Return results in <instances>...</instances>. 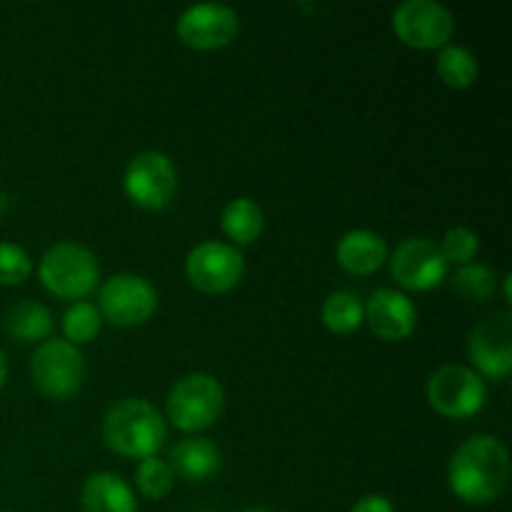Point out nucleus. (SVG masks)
Here are the masks:
<instances>
[{
    "label": "nucleus",
    "instance_id": "nucleus-26",
    "mask_svg": "<svg viewBox=\"0 0 512 512\" xmlns=\"http://www.w3.org/2000/svg\"><path fill=\"white\" fill-rule=\"evenodd\" d=\"M33 260L20 245L0 243V285H20L28 280Z\"/></svg>",
    "mask_w": 512,
    "mask_h": 512
},
{
    "label": "nucleus",
    "instance_id": "nucleus-10",
    "mask_svg": "<svg viewBox=\"0 0 512 512\" xmlns=\"http://www.w3.org/2000/svg\"><path fill=\"white\" fill-rule=\"evenodd\" d=\"M393 30L408 48L435 50L450 45L455 23L435 0H405L395 8Z\"/></svg>",
    "mask_w": 512,
    "mask_h": 512
},
{
    "label": "nucleus",
    "instance_id": "nucleus-30",
    "mask_svg": "<svg viewBox=\"0 0 512 512\" xmlns=\"http://www.w3.org/2000/svg\"><path fill=\"white\" fill-rule=\"evenodd\" d=\"M243 512H275V510H268V508H250V510H243Z\"/></svg>",
    "mask_w": 512,
    "mask_h": 512
},
{
    "label": "nucleus",
    "instance_id": "nucleus-22",
    "mask_svg": "<svg viewBox=\"0 0 512 512\" xmlns=\"http://www.w3.org/2000/svg\"><path fill=\"white\" fill-rule=\"evenodd\" d=\"M495 270H490L488 265L480 263H468L460 265L458 273L453 275V288L468 303H485L495 295Z\"/></svg>",
    "mask_w": 512,
    "mask_h": 512
},
{
    "label": "nucleus",
    "instance_id": "nucleus-16",
    "mask_svg": "<svg viewBox=\"0 0 512 512\" xmlns=\"http://www.w3.org/2000/svg\"><path fill=\"white\" fill-rule=\"evenodd\" d=\"M223 465L220 448L208 438H185L170 453V468L175 475L190 483H203L218 475Z\"/></svg>",
    "mask_w": 512,
    "mask_h": 512
},
{
    "label": "nucleus",
    "instance_id": "nucleus-9",
    "mask_svg": "<svg viewBox=\"0 0 512 512\" xmlns=\"http://www.w3.org/2000/svg\"><path fill=\"white\" fill-rule=\"evenodd\" d=\"M243 273L245 260L240 250L218 240H205L195 245L185 258V278L200 293H228L243 280Z\"/></svg>",
    "mask_w": 512,
    "mask_h": 512
},
{
    "label": "nucleus",
    "instance_id": "nucleus-5",
    "mask_svg": "<svg viewBox=\"0 0 512 512\" xmlns=\"http://www.w3.org/2000/svg\"><path fill=\"white\" fill-rule=\"evenodd\" d=\"M30 375L45 398H73L85 380L83 353L68 340H43L30 358Z\"/></svg>",
    "mask_w": 512,
    "mask_h": 512
},
{
    "label": "nucleus",
    "instance_id": "nucleus-20",
    "mask_svg": "<svg viewBox=\"0 0 512 512\" xmlns=\"http://www.w3.org/2000/svg\"><path fill=\"white\" fill-rule=\"evenodd\" d=\"M435 68H438L440 80L455 90L473 88L475 80H478V60L463 45H445V48H440Z\"/></svg>",
    "mask_w": 512,
    "mask_h": 512
},
{
    "label": "nucleus",
    "instance_id": "nucleus-7",
    "mask_svg": "<svg viewBox=\"0 0 512 512\" xmlns=\"http://www.w3.org/2000/svg\"><path fill=\"white\" fill-rule=\"evenodd\" d=\"M125 195L138 208L163 210L173 203L178 190V170L175 163L160 150H145L128 163L123 175Z\"/></svg>",
    "mask_w": 512,
    "mask_h": 512
},
{
    "label": "nucleus",
    "instance_id": "nucleus-18",
    "mask_svg": "<svg viewBox=\"0 0 512 512\" xmlns=\"http://www.w3.org/2000/svg\"><path fill=\"white\" fill-rule=\"evenodd\" d=\"M220 225H223V233L228 235L233 243L250 245L260 238V233H263L265 215L255 200L235 198L225 205L223 215H220Z\"/></svg>",
    "mask_w": 512,
    "mask_h": 512
},
{
    "label": "nucleus",
    "instance_id": "nucleus-17",
    "mask_svg": "<svg viewBox=\"0 0 512 512\" xmlns=\"http://www.w3.org/2000/svg\"><path fill=\"white\" fill-rule=\"evenodd\" d=\"M83 512H138V500L120 475L95 473L83 485Z\"/></svg>",
    "mask_w": 512,
    "mask_h": 512
},
{
    "label": "nucleus",
    "instance_id": "nucleus-13",
    "mask_svg": "<svg viewBox=\"0 0 512 512\" xmlns=\"http://www.w3.org/2000/svg\"><path fill=\"white\" fill-rule=\"evenodd\" d=\"M238 25V13L228 5H193L178 18V38L193 50H218L233 43Z\"/></svg>",
    "mask_w": 512,
    "mask_h": 512
},
{
    "label": "nucleus",
    "instance_id": "nucleus-14",
    "mask_svg": "<svg viewBox=\"0 0 512 512\" xmlns=\"http://www.w3.org/2000/svg\"><path fill=\"white\" fill-rule=\"evenodd\" d=\"M365 323L370 325L380 340L388 343H400L410 338L418 325V310L408 295L390 288H378L363 305Z\"/></svg>",
    "mask_w": 512,
    "mask_h": 512
},
{
    "label": "nucleus",
    "instance_id": "nucleus-24",
    "mask_svg": "<svg viewBox=\"0 0 512 512\" xmlns=\"http://www.w3.org/2000/svg\"><path fill=\"white\" fill-rule=\"evenodd\" d=\"M100 325H103V315L95 308L93 303H73L63 315V333L68 343H73L75 348L83 343H90L95 335L100 333Z\"/></svg>",
    "mask_w": 512,
    "mask_h": 512
},
{
    "label": "nucleus",
    "instance_id": "nucleus-12",
    "mask_svg": "<svg viewBox=\"0 0 512 512\" xmlns=\"http://www.w3.org/2000/svg\"><path fill=\"white\" fill-rule=\"evenodd\" d=\"M468 358L475 373L490 380H505L512 370V315L495 313L473 328L468 338Z\"/></svg>",
    "mask_w": 512,
    "mask_h": 512
},
{
    "label": "nucleus",
    "instance_id": "nucleus-27",
    "mask_svg": "<svg viewBox=\"0 0 512 512\" xmlns=\"http://www.w3.org/2000/svg\"><path fill=\"white\" fill-rule=\"evenodd\" d=\"M350 512H395V505L385 495H365L350 508Z\"/></svg>",
    "mask_w": 512,
    "mask_h": 512
},
{
    "label": "nucleus",
    "instance_id": "nucleus-19",
    "mask_svg": "<svg viewBox=\"0 0 512 512\" xmlns=\"http://www.w3.org/2000/svg\"><path fill=\"white\" fill-rule=\"evenodd\" d=\"M5 330L20 343L48 340L50 330H53V315L43 303L23 300L5 313Z\"/></svg>",
    "mask_w": 512,
    "mask_h": 512
},
{
    "label": "nucleus",
    "instance_id": "nucleus-6",
    "mask_svg": "<svg viewBox=\"0 0 512 512\" xmlns=\"http://www.w3.org/2000/svg\"><path fill=\"white\" fill-rule=\"evenodd\" d=\"M485 380L465 365H443L428 378V403L450 420H468L485 408Z\"/></svg>",
    "mask_w": 512,
    "mask_h": 512
},
{
    "label": "nucleus",
    "instance_id": "nucleus-25",
    "mask_svg": "<svg viewBox=\"0 0 512 512\" xmlns=\"http://www.w3.org/2000/svg\"><path fill=\"white\" fill-rule=\"evenodd\" d=\"M440 253H443L445 263L455 265H468L473 263L475 255L480 250V238L475 230L470 228H453L443 235V243L438 245Z\"/></svg>",
    "mask_w": 512,
    "mask_h": 512
},
{
    "label": "nucleus",
    "instance_id": "nucleus-23",
    "mask_svg": "<svg viewBox=\"0 0 512 512\" xmlns=\"http://www.w3.org/2000/svg\"><path fill=\"white\" fill-rule=\"evenodd\" d=\"M135 485H138L140 495H145L148 500H163L173 490L175 473L170 463L155 455V458L140 460V465L135 468Z\"/></svg>",
    "mask_w": 512,
    "mask_h": 512
},
{
    "label": "nucleus",
    "instance_id": "nucleus-15",
    "mask_svg": "<svg viewBox=\"0 0 512 512\" xmlns=\"http://www.w3.org/2000/svg\"><path fill=\"white\" fill-rule=\"evenodd\" d=\"M338 265L350 275H370L388 260V243L373 230H350L335 245Z\"/></svg>",
    "mask_w": 512,
    "mask_h": 512
},
{
    "label": "nucleus",
    "instance_id": "nucleus-29",
    "mask_svg": "<svg viewBox=\"0 0 512 512\" xmlns=\"http://www.w3.org/2000/svg\"><path fill=\"white\" fill-rule=\"evenodd\" d=\"M8 208H10V195L0 190V215H3Z\"/></svg>",
    "mask_w": 512,
    "mask_h": 512
},
{
    "label": "nucleus",
    "instance_id": "nucleus-28",
    "mask_svg": "<svg viewBox=\"0 0 512 512\" xmlns=\"http://www.w3.org/2000/svg\"><path fill=\"white\" fill-rule=\"evenodd\" d=\"M5 378H8V363H5V355L0 350V388L5 385Z\"/></svg>",
    "mask_w": 512,
    "mask_h": 512
},
{
    "label": "nucleus",
    "instance_id": "nucleus-8",
    "mask_svg": "<svg viewBox=\"0 0 512 512\" xmlns=\"http://www.w3.org/2000/svg\"><path fill=\"white\" fill-rule=\"evenodd\" d=\"M98 310L105 320L120 328H135L148 323L158 310V290L143 275H113L100 288Z\"/></svg>",
    "mask_w": 512,
    "mask_h": 512
},
{
    "label": "nucleus",
    "instance_id": "nucleus-4",
    "mask_svg": "<svg viewBox=\"0 0 512 512\" xmlns=\"http://www.w3.org/2000/svg\"><path fill=\"white\" fill-rule=\"evenodd\" d=\"M225 408V390L213 375L190 373L180 378L168 393L165 413L183 433H200L220 418Z\"/></svg>",
    "mask_w": 512,
    "mask_h": 512
},
{
    "label": "nucleus",
    "instance_id": "nucleus-2",
    "mask_svg": "<svg viewBox=\"0 0 512 512\" xmlns=\"http://www.w3.org/2000/svg\"><path fill=\"white\" fill-rule=\"evenodd\" d=\"M165 435V418L153 403L143 398L118 400L103 418L105 445L123 458H155L163 448Z\"/></svg>",
    "mask_w": 512,
    "mask_h": 512
},
{
    "label": "nucleus",
    "instance_id": "nucleus-1",
    "mask_svg": "<svg viewBox=\"0 0 512 512\" xmlns=\"http://www.w3.org/2000/svg\"><path fill=\"white\" fill-rule=\"evenodd\" d=\"M508 480V448L493 435H473L450 458V490L468 505H488L498 500L508 488Z\"/></svg>",
    "mask_w": 512,
    "mask_h": 512
},
{
    "label": "nucleus",
    "instance_id": "nucleus-3",
    "mask_svg": "<svg viewBox=\"0 0 512 512\" xmlns=\"http://www.w3.org/2000/svg\"><path fill=\"white\" fill-rule=\"evenodd\" d=\"M38 278L43 288L55 298L80 300L93 293L98 285V258L85 245L55 243L40 258Z\"/></svg>",
    "mask_w": 512,
    "mask_h": 512
},
{
    "label": "nucleus",
    "instance_id": "nucleus-21",
    "mask_svg": "<svg viewBox=\"0 0 512 512\" xmlns=\"http://www.w3.org/2000/svg\"><path fill=\"white\" fill-rule=\"evenodd\" d=\"M365 323L363 303L358 300V295L348 293V290H340L333 293L323 305V325L335 335H350Z\"/></svg>",
    "mask_w": 512,
    "mask_h": 512
},
{
    "label": "nucleus",
    "instance_id": "nucleus-11",
    "mask_svg": "<svg viewBox=\"0 0 512 512\" xmlns=\"http://www.w3.org/2000/svg\"><path fill=\"white\" fill-rule=\"evenodd\" d=\"M390 273L400 288L428 293L448 278V263L438 243L428 238H408L395 248Z\"/></svg>",
    "mask_w": 512,
    "mask_h": 512
}]
</instances>
